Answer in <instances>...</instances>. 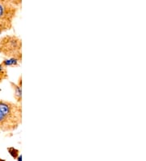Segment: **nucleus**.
<instances>
[{
    "label": "nucleus",
    "instance_id": "obj_1",
    "mask_svg": "<svg viewBox=\"0 0 146 161\" xmlns=\"http://www.w3.org/2000/svg\"><path fill=\"white\" fill-rule=\"evenodd\" d=\"M22 104L0 99V132L9 133L22 124Z\"/></svg>",
    "mask_w": 146,
    "mask_h": 161
},
{
    "label": "nucleus",
    "instance_id": "obj_2",
    "mask_svg": "<svg viewBox=\"0 0 146 161\" xmlns=\"http://www.w3.org/2000/svg\"><path fill=\"white\" fill-rule=\"evenodd\" d=\"M0 54L8 57L22 59V39L13 34L0 37Z\"/></svg>",
    "mask_w": 146,
    "mask_h": 161
},
{
    "label": "nucleus",
    "instance_id": "obj_3",
    "mask_svg": "<svg viewBox=\"0 0 146 161\" xmlns=\"http://www.w3.org/2000/svg\"><path fill=\"white\" fill-rule=\"evenodd\" d=\"M21 6L22 0H0V20L13 23Z\"/></svg>",
    "mask_w": 146,
    "mask_h": 161
},
{
    "label": "nucleus",
    "instance_id": "obj_4",
    "mask_svg": "<svg viewBox=\"0 0 146 161\" xmlns=\"http://www.w3.org/2000/svg\"><path fill=\"white\" fill-rule=\"evenodd\" d=\"M10 86L13 91L14 98L16 99L17 103H22V76L20 75L18 79V82L15 83L13 81H10Z\"/></svg>",
    "mask_w": 146,
    "mask_h": 161
},
{
    "label": "nucleus",
    "instance_id": "obj_5",
    "mask_svg": "<svg viewBox=\"0 0 146 161\" xmlns=\"http://www.w3.org/2000/svg\"><path fill=\"white\" fill-rule=\"evenodd\" d=\"M22 59H18L16 57H8L5 58L2 61V65L5 68H11V67H19L21 64Z\"/></svg>",
    "mask_w": 146,
    "mask_h": 161
},
{
    "label": "nucleus",
    "instance_id": "obj_6",
    "mask_svg": "<svg viewBox=\"0 0 146 161\" xmlns=\"http://www.w3.org/2000/svg\"><path fill=\"white\" fill-rule=\"evenodd\" d=\"M12 28H13V24L12 22L0 20V36L5 32L11 30Z\"/></svg>",
    "mask_w": 146,
    "mask_h": 161
},
{
    "label": "nucleus",
    "instance_id": "obj_7",
    "mask_svg": "<svg viewBox=\"0 0 146 161\" xmlns=\"http://www.w3.org/2000/svg\"><path fill=\"white\" fill-rule=\"evenodd\" d=\"M9 76H8V69L7 68L3 67L2 64L0 63V84L5 80H8Z\"/></svg>",
    "mask_w": 146,
    "mask_h": 161
},
{
    "label": "nucleus",
    "instance_id": "obj_8",
    "mask_svg": "<svg viewBox=\"0 0 146 161\" xmlns=\"http://www.w3.org/2000/svg\"><path fill=\"white\" fill-rule=\"evenodd\" d=\"M8 152L9 153V155L13 158L14 159H16L17 157L19 155V151L16 148H15L14 147H8Z\"/></svg>",
    "mask_w": 146,
    "mask_h": 161
},
{
    "label": "nucleus",
    "instance_id": "obj_9",
    "mask_svg": "<svg viewBox=\"0 0 146 161\" xmlns=\"http://www.w3.org/2000/svg\"><path fill=\"white\" fill-rule=\"evenodd\" d=\"M16 160H17V161H22V155H19V156L17 157V159H16Z\"/></svg>",
    "mask_w": 146,
    "mask_h": 161
},
{
    "label": "nucleus",
    "instance_id": "obj_10",
    "mask_svg": "<svg viewBox=\"0 0 146 161\" xmlns=\"http://www.w3.org/2000/svg\"><path fill=\"white\" fill-rule=\"evenodd\" d=\"M0 161H6V160H5V159H2V158L0 157Z\"/></svg>",
    "mask_w": 146,
    "mask_h": 161
}]
</instances>
